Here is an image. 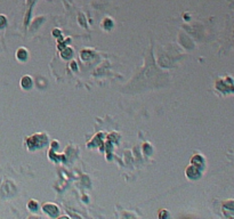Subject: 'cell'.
Returning <instances> with one entry per match:
<instances>
[{"label":"cell","instance_id":"obj_1","mask_svg":"<svg viewBox=\"0 0 234 219\" xmlns=\"http://www.w3.org/2000/svg\"><path fill=\"white\" fill-rule=\"evenodd\" d=\"M47 143V137L45 135H36L27 139V145L30 148H38L44 146Z\"/></svg>","mask_w":234,"mask_h":219},{"label":"cell","instance_id":"obj_2","mask_svg":"<svg viewBox=\"0 0 234 219\" xmlns=\"http://www.w3.org/2000/svg\"><path fill=\"white\" fill-rule=\"evenodd\" d=\"M186 176L191 178V179H198L199 177H200V170H199V168H196L195 166H191L186 169Z\"/></svg>","mask_w":234,"mask_h":219},{"label":"cell","instance_id":"obj_3","mask_svg":"<svg viewBox=\"0 0 234 219\" xmlns=\"http://www.w3.org/2000/svg\"><path fill=\"white\" fill-rule=\"evenodd\" d=\"M44 210H45L49 216H52V217H56L57 213H59V208L55 206V204H52V203L45 204V206H44Z\"/></svg>","mask_w":234,"mask_h":219},{"label":"cell","instance_id":"obj_4","mask_svg":"<svg viewBox=\"0 0 234 219\" xmlns=\"http://www.w3.org/2000/svg\"><path fill=\"white\" fill-rule=\"evenodd\" d=\"M21 86H22V88H23V89L29 90L30 88H32V86H33L32 79L29 77V75L23 77V78H22V80H21Z\"/></svg>","mask_w":234,"mask_h":219},{"label":"cell","instance_id":"obj_5","mask_svg":"<svg viewBox=\"0 0 234 219\" xmlns=\"http://www.w3.org/2000/svg\"><path fill=\"white\" fill-rule=\"evenodd\" d=\"M192 164L195 166L196 168L203 167V164H204V160H203V158H202L201 155H195L194 158L192 159Z\"/></svg>","mask_w":234,"mask_h":219},{"label":"cell","instance_id":"obj_6","mask_svg":"<svg viewBox=\"0 0 234 219\" xmlns=\"http://www.w3.org/2000/svg\"><path fill=\"white\" fill-rule=\"evenodd\" d=\"M16 56H17V58L20 61H25L26 58H27V52H26V49H24V48L19 49L17 53H16Z\"/></svg>","mask_w":234,"mask_h":219},{"label":"cell","instance_id":"obj_7","mask_svg":"<svg viewBox=\"0 0 234 219\" xmlns=\"http://www.w3.org/2000/svg\"><path fill=\"white\" fill-rule=\"evenodd\" d=\"M72 54H73V52H72V49L70 48V47H65L64 49L62 50V56H63L65 59H67V58L71 57Z\"/></svg>","mask_w":234,"mask_h":219},{"label":"cell","instance_id":"obj_8","mask_svg":"<svg viewBox=\"0 0 234 219\" xmlns=\"http://www.w3.org/2000/svg\"><path fill=\"white\" fill-rule=\"evenodd\" d=\"M103 26H104V29H106V30H110L111 27L113 26V22L110 18H105L104 22H103Z\"/></svg>","mask_w":234,"mask_h":219},{"label":"cell","instance_id":"obj_9","mask_svg":"<svg viewBox=\"0 0 234 219\" xmlns=\"http://www.w3.org/2000/svg\"><path fill=\"white\" fill-rule=\"evenodd\" d=\"M27 206H29V209H30V210H32V211H37V209H38V203H37V202H34V201H30V202H29V204H27Z\"/></svg>","mask_w":234,"mask_h":219},{"label":"cell","instance_id":"obj_10","mask_svg":"<svg viewBox=\"0 0 234 219\" xmlns=\"http://www.w3.org/2000/svg\"><path fill=\"white\" fill-rule=\"evenodd\" d=\"M6 17L5 16H2V15H0V27H4V26L6 25Z\"/></svg>","mask_w":234,"mask_h":219},{"label":"cell","instance_id":"obj_11","mask_svg":"<svg viewBox=\"0 0 234 219\" xmlns=\"http://www.w3.org/2000/svg\"><path fill=\"white\" fill-rule=\"evenodd\" d=\"M144 151H145L146 154H150L151 151H152V148H151V146H150L149 144H145V145H144Z\"/></svg>","mask_w":234,"mask_h":219},{"label":"cell","instance_id":"obj_12","mask_svg":"<svg viewBox=\"0 0 234 219\" xmlns=\"http://www.w3.org/2000/svg\"><path fill=\"white\" fill-rule=\"evenodd\" d=\"M54 34H56V36H57V38L61 37V32H59V30H55V31H54Z\"/></svg>","mask_w":234,"mask_h":219},{"label":"cell","instance_id":"obj_13","mask_svg":"<svg viewBox=\"0 0 234 219\" xmlns=\"http://www.w3.org/2000/svg\"><path fill=\"white\" fill-rule=\"evenodd\" d=\"M72 67H73V69H74V70H76V69H77V66H76V63H72Z\"/></svg>","mask_w":234,"mask_h":219}]
</instances>
